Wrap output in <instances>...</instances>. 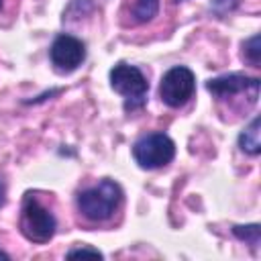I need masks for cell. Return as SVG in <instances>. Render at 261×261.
<instances>
[{
    "label": "cell",
    "mask_w": 261,
    "mask_h": 261,
    "mask_svg": "<svg viewBox=\"0 0 261 261\" xmlns=\"http://www.w3.org/2000/svg\"><path fill=\"white\" fill-rule=\"evenodd\" d=\"M77 210L92 222H104L122 204V188L114 179H102L92 188H86L75 198Z\"/></svg>",
    "instance_id": "1"
},
{
    "label": "cell",
    "mask_w": 261,
    "mask_h": 261,
    "mask_svg": "<svg viewBox=\"0 0 261 261\" xmlns=\"http://www.w3.org/2000/svg\"><path fill=\"white\" fill-rule=\"evenodd\" d=\"M20 232L24 234L27 241L31 243H49L51 237L55 234L57 220L53 212L41 204V200L35 194H27L22 200L20 208Z\"/></svg>",
    "instance_id": "2"
},
{
    "label": "cell",
    "mask_w": 261,
    "mask_h": 261,
    "mask_svg": "<svg viewBox=\"0 0 261 261\" xmlns=\"http://www.w3.org/2000/svg\"><path fill=\"white\" fill-rule=\"evenodd\" d=\"M110 86L114 92L124 96V110L126 112H135V110L145 106L149 82L139 67L126 65V63L114 65L110 69Z\"/></svg>",
    "instance_id": "3"
},
{
    "label": "cell",
    "mask_w": 261,
    "mask_h": 261,
    "mask_svg": "<svg viewBox=\"0 0 261 261\" xmlns=\"http://www.w3.org/2000/svg\"><path fill=\"white\" fill-rule=\"evenodd\" d=\"M133 157L143 169H157L175 157V143L165 133H149L133 145Z\"/></svg>",
    "instance_id": "4"
},
{
    "label": "cell",
    "mask_w": 261,
    "mask_h": 261,
    "mask_svg": "<svg viewBox=\"0 0 261 261\" xmlns=\"http://www.w3.org/2000/svg\"><path fill=\"white\" fill-rule=\"evenodd\" d=\"M194 90L196 77L192 69H188L186 65H175L163 73L159 84V98L169 108H179L194 96Z\"/></svg>",
    "instance_id": "5"
},
{
    "label": "cell",
    "mask_w": 261,
    "mask_h": 261,
    "mask_svg": "<svg viewBox=\"0 0 261 261\" xmlns=\"http://www.w3.org/2000/svg\"><path fill=\"white\" fill-rule=\"evenodd\" d=\"M259 80L257 77H249L243 73H226V75H218L206 82V90L218 98V100H232L237 96L247 98L249 104H255L259 98Z\"/></svg>",
    "instance_id": "6"
},
{
    "label": "cell",
    "mask_w": 261,
    "mask_h": 261,
    "mask_svg": "<svg viewBox=\"0 0 261 261\" xmlns=\"http://www.w3.org/2000/svg\"><path fill=\"white\" fill-rule=\"evenodd\" d=\"M51 63L57 71H73L86 59V45L73 35H57L49 49Z\"/></svg>",
    "instance_id": "7"
},
{
    "label": "cell",
    "mask_w": 261,
    "mask_h": 261,
    "mask_svg": "<svg viewBox=\"0 0 261 261\" xmlns=\"http://www.w3.org/2000/svg\"><path fill=\"white\" fill-rule=\"evenodd\" d=\"M259 126H261V120H259V116H255L239 135L241 151L247 153V155H253V157L261 153V130H259Z\"/></svg>",
    "instance_id": "8"
},
{
    "label": "cell",
    "mask_w": 261,
    "mask_h": 261,
    "mask_svg": "<svg viewBox=\"0 0 261 261\" xmlns=\"http://www.w3.org/2000/svg\"><path fill=\"white\" fill-rule=\"evenodd\" d=\"M157 12H159V0H135L130 16L135 24H143V22L153 20Z\"/></svg>",
    "instance_id": "9"
},
{
    "label": "cell",
    "mask_w": 261,
    "mask_h": 261,
    "mask_svg": "<svg viewBox=\"0 0 261 261\" xmlns=\"http://www.w3.org/2000/svg\"><path fill=\"white\" fill-rule=\"evenodd\" d=\"M232 234L239 241H245L253 251H257L259 243H261V226L259 224H234L232 226Z\"/></svg>",
    "instance_id": "10"
},
{
    "label": "cell",
    "mask_w": 261,
    "mask_h": 261,
    "mask_svg": "<svg viewBox=\"0 0 261 261\" xmlns=\"http://www.w3.org/2000/svg\"><path fill=\"white\" fill-rule=\"evenodd\" d=\"M243 57L247 63H251L253 67H259V57H261V47H259V35H253L251 39L245 41L243 45Z\"/></svg>",
    "instance_id": "11"
},
{
    "label": "cell",
    "mask_w": 261,
    "mask_h": 261,
    "mask_svg": "<svg viewBox=\"0 0 261 261\" xmlns=\"http://www.w3.org/2000/svg\"><path fill=\"white\" fill-rule=\"evenodd\" d=\"M237 6H239V0H212V8L220 16H224L226 12H232Z\"/></svg>",
    "instance_id": "12"
},
{
    "label": "cell",
    "mask_w": 261,
    "mask_h": 261,
    "mask_svg": "<svg viewBox=\"0 0 261 261\" xmlns=\"http://www.w3.org/2000/svg\"><path fill=\"white\" fill-rule=\"evenodd\" d=\"M82 255H92V257H102V253L98 249H90V247H77L67 251V257H82Z\"/></svg>",
    "instance_id": "13"
},
{
    "label": "cell",
    "mask_w": 261,
    "mask_h": 261,
    "mask_svg": "<svg viewBox=\"0 0 261 261\" xmlns=\"http://www.w3.org/2000/svg\"><path fill=\"white\" fill-rule=\"evenodd\" d=\"M4 202H6V184L4 179H0V208L4 206Z\"/></svg>",
    "instance_id": "14"
},
{
    "label": "cell",
    "mask_w": 261,
    "mask_h": 261,
    "mask_svg": "<svg viewBox=\"0 0 261 261\" xmlns=\"http://www.w3.org/2000/svg\"><path fill=\"white\" fill-rule=\"evenodd\" d=\"M0 259H4V261H8V259H10V255H8V253H4V251L0 249Z\"/></svg>",
    "instance_id": "15"
},
{
    "label": "cell",
    "mask_w": 261,
    "mask_h": 261,
    "mask_svg": "<svg viewBox=\"0 0 261 261\" xmlns=\"http://www.w3.org/2000/svg\"><path fill=\"white\" fill-rule=\"evenodd\" d=\"M0 8H2V0H0Z\"/></svg>",
    "instance_id": "16"
}]
</instances>
